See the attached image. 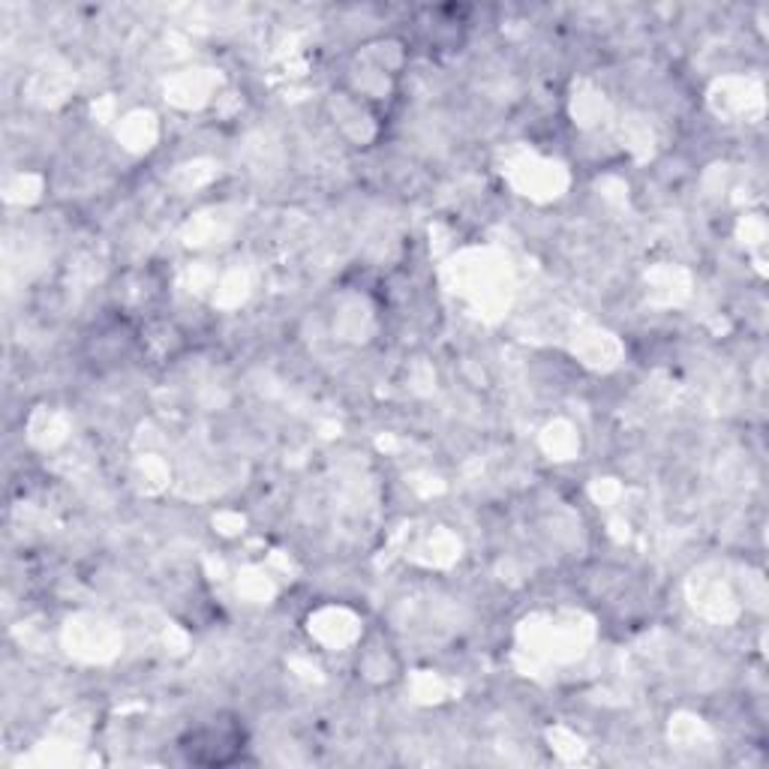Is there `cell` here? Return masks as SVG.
<instances>
[{
    "label": "cell",
    "mask_w": 769,
    "mask_h": 769,
    "mask_svg": "<svg viewBox=\"0 0 769 769\" xmlns=\"http://www.w3.org/2000/svg\"><path fill=\"white\" fill-rule=\"evenodd\" d=\"M201 736H205V734H201V730H196V734H193V742H201ZM225 739H237V736H235V734H229V730H223V734L217 736V742H225ZM211 742H213V739H211ZM181 748H184V751H190V760L196 758V754H198L201 748H217V763H225V760H229V758H225V754L220 751V748H225V746H181Z\"/></svg>",
    "instance_id": "1"
}]
</instances>
